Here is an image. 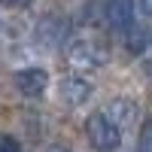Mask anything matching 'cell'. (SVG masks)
Wrapping results in <instances>:
<instances>
[{"instance_id":"cell-1","label":"cell","mask_w":152,"mask_h":152,"mask_svg":"<svg viewBox=\"0 0 152 152\" xmlns=\"http://www.w3.org/2000/svg\"><path fill=\"white\" fill-rule=\"evenodd\" d=\"M85 137H88V143H91V149L113 152L122 143V128L107 113H94V116H88V122H85Z\"/></svg>"},{"instance_id":"cell-2","label":"cell","mask_w":152,"mask_h":152,"mask_svg":"<svg viewBox=\"0 0 152 152\" xmlns=\"http://www.w3.org/2000/svg\"><path fill=\"white\" fill-rule=\"evenodd\" d=\"M67 58H70V64L76 70H97V67L107 64L110 52L97 40H73L67 46Z\"/></svg>"},{"instance_id":"cell-3","label":"cell","mask_w":152,"mask_h":152,"mask_svg":"<svg viewBox=\"0 0 152 152\" xmlns=\"http://www.w3.org/2000/svg\"><path fill=\"white\" fill-rule=\"evenodd\" d=\"M94 85L85 79V76H67V79H61L58 85V100L67 107H82L88 97H91Z\"/></svg>"},{"instance_id":"cell-4","label":"cell","mask_w":152,"mask_h":152,"mask_svg":"<svg viewBox=\"0 0 152 152\" xmlns=\"http://www.w3.org/2000/svg\"><path fill=\"white\" fill-rule=\"evenodd\" d=\"M12 82L24 97H43V91L49 88V73L43 67H28V70H18L12 76Z\"/></svg>"},{"instance_id":"cell-5","label":"cell","mask_w":152,"mask_h":152,"mask_svg":"<svg viewBox=\"0 0 152 152\" xmlns=\"http://www.w3.org/2000/svg\"><path fill=\"white\" fill-rule=\"evenodd\" d=\"M107 21L116 31H131V24H134V0H110L107 3Z\"/></svg>"},{"instance_id":"cell-6","label":"cell","mask_w":152,"mask_h":152,"mask_svg":"<svg viewBox=\"0 0 152 152\" xmlns=\"http://www.w3.org/2000/svg\"><path fill=\"white\" fill-rule=\"evenodd\" d=\"M34 34H37V40H40V43L55 46V43L64 40V34H67V21H64V15H46V18H40V24H37Z\"/></svg>"},{"instance_id":"cell-7","label":"cell","mask_w":152,"mask_h":152,"mask_svg":"<svg viewBox=\"0 0 152 152\" xmlns=\"http://www.w3.org/2000/svg\"><path fill=\"white\" fill-rule=\"evenodd\" d=\"M104 113L119 125V128H125V125H131V122L137 119V104H134V100H128V97H113L110 107H107Z\"/></svg>"},{"instance_id":"cell-8","label":"cell","mask_w":152,"mask_h":152,"mask_svg":"<svg viewBox=\"0 0 152 152\" xmlns=\"http://www.w3.org/2000/svg\"><path fill=\"white\" fill-rule=\"evenodd\" d=\"M137 152H152V119H146V122H143V128H140Z\"/></svg>"},{"instance_id":"cell-9","label":"cell","mask_w":152,"mask_h":152,"mask_svg":"<svg viewBox=\"0 0 152 152\" xmlns=\"http://www.w3.org/2000/svg\"><path fill=\"white\" fill-rule=\"evenodd\" d=\"M0 152H21L18 140H12L9 134H0Z\"/></svg>"},{"instance_id":"cell-10","label":"cell","mask_w":152,"mask_h":152,"mask_svg":"<svg viewBox=\"0 0 152 152\" xmlns=\"http://www.w3.org/2000/svg\"><path fill=\"white\" fill-rule=\"evenodd\" d=\"M140 9L146 12V15H152V0H140Z\"/></svg>"},{"instance_id":"cell-11","label":"cell","mask_w":152,"mask_h":152,"mask_svg":"<svg viewBox=\"0 0 152 152\" xmlns=\"http://www.w3.org/2000/svg\"><path fill=\"white\" fill-rule=\"evenodd\" d=\"M3 3H9V6H28L31 0H3Z\"/></svg>"},{"instance_id":"cell-12","label":"cell","mask_w":152,"mask_h":152,"mask_svg":"<svg viewBox=\"0 0 152 152\" xmlns=\"http://www.w3.org/2000/svg\"><path fill=\"white\" fill-rule=\"evenodd\" d=\"M49 152H70V149H67V146H52Z\"/></svg>"}]
</instances>
